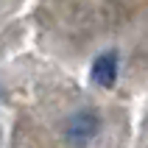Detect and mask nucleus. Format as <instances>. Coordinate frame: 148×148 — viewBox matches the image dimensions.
<instances>
[{"label": "nucleus", "mask_w": 148, "mask_h": 148, "mask_svg": "<svg viewBox=\"0 0 148 148\" xmlns=\"http://www.w3.org/2000/svg\"><path fill=\"white\" fill-rule=\"evenodd\" d=\"M98 132H101V115L95 109H90V106L73 112V115L64 120V140L78 145V148L92 143L98 137Z\"/></svg>", "instance_id": "1"}, {"label": "nucleus", "mask_w": 148, "mask_h": 148, "mask_svg": "<svg viewBox=\"0 0 148 148\" xmlns=\"http://www.w3.org/2000/svg\"><path fill=\"white\" fill-rule=\"evenodd\" d=\"M117 70H120V56L117 50H103L101 56H95L90 67V75L98 87H112L117 81Z\"/></svg>", "instance_id": "2"}]
</instances>
